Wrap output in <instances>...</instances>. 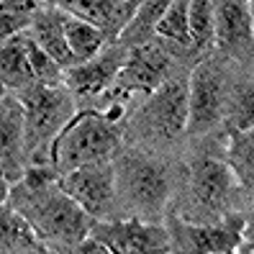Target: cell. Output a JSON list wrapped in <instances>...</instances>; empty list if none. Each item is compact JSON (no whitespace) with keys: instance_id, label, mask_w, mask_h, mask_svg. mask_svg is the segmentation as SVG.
<instances>
[{"instance_id":"19","label":"cell","mask_w":254,"mask_h":254,"mask_svg":"<svg viewBox=\"0 0 254 254\" xmlns=\"http://www.w3.org/2000/svg\"><path fill=\"white\" fill-rule=\"evenodd\" d=\"M170 8V3H162V0H154V3H141L136 16L131 18V23L126 26V31L121 34L118 44L121 47H144V44L152 41V36L157 34V26L164 16V10Z\"/></svg>"},{"instance_id":"21","label":"cell","mask_w":254,"mask_h":254,"mask_svg":"<svg viewBox=\"0 0 254 254\" xmlns=\"http://www.w3.org/2000/svg\"><path fill=\"white\" fill-rule=\"evenodd\" d=\"M229 157H231V170L236 172L239 180L254 185V128L231 131Z\"/></svg>"},{"instance_id":"26","label":"cell","mask_w":254,"mask_h":254,"mask_svg":"<svg viewBox=\"0 0 254 254\" xmlns=\"http://www.w3.org/2000/svg\"><path fill=\"white\" fill-rule=\"evenodd\" d=\"M242 252H254V211L244 218V234H242Z\"/></svg>"},{"instance_id":"12","label":"cell","mask_w":254,"mask_h":254,"mask_svg":"<svg viewBox=\"0 0 254 254\" xmlns=\"http://www.w3.org/2000/svg\"><path fill=\"white\" fill-rule=\"evenodd\" d=\"M3 185H16L21 177L28 172L26 159H28V139H26V111L23 103L5 93L3 95Z\"/></svg>"},{"instance_id":"6","label":"cell","mask_w":254,"mask_h":254,"mask_svg":"<svg viewBox=\"0 0 254 254\" xmlns=\"http://www.w3.org/2000/svg\"><path fill=\"white\" fill-rule=\"evenodd\" d=\"M90 236L113 254H172L170 231L141 218L95 221Z\"/></svg>"},{"instance_id":"15","label":"cell","mask_w":254,"mask_h":254,"mask_svg":"<svg viewBox=\"0 0 254 254\" xmlns=\"http://www.w3.org/2000/svg\"><path fill=\"white\" fill-rule=\"evenodd\" d=\"M124 62H126V57L121 47H116L108 54H98L87 64L72 67L67 72V87L77 95H98L103 90H111Z\"/></svg>"},{"instance_id":"11","label":"cell","mask_w":254,"mask_h":254,"mask_svg":"<svg viewBox=\"0 0 254 254\" xmlns=\"http://www.w3.org/2000/svg\"><path fill=\"white\" fill-rule=\"evenodd\" d=\"M223 113V77L213 62H200L190 77V133H205Z\"/></svg>"},{"instance_id":"13","label":"cell","mask_w":254,"mask_h":254,"mask_svg":"<svg viewBox=\"0 0 254 254\" xmlns=\"http://www.w3.org/2000/svg\"><path fill=\"white\" fill-rule=\"evenodd\" d=\"M67 16H74L85 23L95 26L106 34L108 41H118L131 18L136 16L141 3H111V0H72V3H57Z\"/></svg>"},{"instance_id":"14","label":"cell","mask_w":254,"mask_h":254,"mask_svg":"<svg viewBox=\"0 0 254 254\" xmlns=\"http://www.w3.org/2000/svg\"><path fill=\"white\" fill-rule=\"evenodd\" d=\"M216 44L234 57H247L254 49L249 3H216Z\"/></svg>"},{"instance_id":"20","label":"cell","mask_w":254,"mask_h":254,"mask_svg":"<svg viewBox=\"0 0 254 254\" xmlns=\"http://www.w3.org/2000/svg\"><path fill=\"white\" fill-rule=\"evenodd\" d=\"M157 34L167 41H175L180 47H192V36H190V3L177 0L170 3V8L164 10V16L157 26Z\"/></svg>"},{"instance_id":"16","label":"cell","mask_w":254,"mask_h":254,"mask_svg":"<svg viewBox=\"0 0 254 254\" xmlns=\"http://www.w3.org/2000/svg\"><path fill=\"white\" fill-rule=\"evenodd\" d=\"M28 34L59 67H67V69L74 67V59L64 36V10L59 5H41Z\"/></svg>"},{"instance_id":"7","label":"cell","mask_w":254,"mask_h":254,"mask_svg":"<svg viewBox=\"0 0 254 254\" xmlns=\"http://www.w3.org/2000/svg\"><path fill=\"white\" fill-rule=\"evenodd\" d=\"M170 69H172L170 54L154 41L144 44V47H136V49H128L126 62L111 87V95L116 100H124L131 93L152 95L157 87H162L170 80Z\"/></svg>"},{"instance_id":"1","label":"cell","mask_w":254,"mask_h":254,"mask_svg":"<svg viewBox=\"0 0 254 254\" xmlns=\"http://www.w3.org/2000/svg\"><path fill=\"white\" fill-rule=\"evenodd\" d=\"M16 213H21L36 236L74 247L93 234L95 218L82 211L59 185V172L52 164H31L28 172L3 198Z\"/></svg>"},{"instance_id":"3","label":"cell","mask_w":254,"mask_h":254,"mask_svg":"<svg viewBox=\"0 0 254 254\" xmlns=\"http://www.w3.org/2000/svg\"><path fill=\"white\" fill-rule=\"evenodd\" d=\"M116 195L136 216H159L170 200V180L159 162L141 154H126L116 164Z\"/></svg>"},{"instance_id":"18","label":"cell","mask_w":254,"mask_h":254,"mask_svg":"<svg viewBox=\"0 0 254 254\" xmlns=\"http://www.w3.org/2000/svg\"><path fill=\"white\" fill-rule=\"evenodd\" d=\"M64 36H67V44H69L74 67L87 64L90 59H95L100 47L108 41L106 34L98 31L95 26L85 23V21L74 18V16H67V13H64Z\"/></svg>"},{"instance_id":"2","label":"cell","mask_w":254,"mask_h":254,"mask_svg":"<svg viewBox=\"0 0 254 254\" xmlns=\"http://www.w3.org/2000/svg\"><path fill=\"white\" fill-rule=\"evenodd\" d=\"M118 149V126L111 113L82 111L74 113L72 121L57 133L49 146V164L67 175L85 164L108 162Z\"/></svg>"},{"instance_id":"27","label":"cell","mask_w":254,"mask_h":254,"mask_svg":"<svg viewBox=\"0 0 254 254\" xmlns=\"http://www.w3.org/2000/svg\"><path fill=\"white\" fill-rule=\"evenodd\" d=\"M249 13H252V26H254V3H249Z\"/></svg>"},{"instance_id":"5","label":"cell","mask_w":254,"mask_h":254,"mask_svg":"<svg viewBox=\"0 0 254 254\" xmlns=\"http://www.w3.org/2000/svg\"><path fill=\"white\" fill-rule=\"evenodd\" d=\"M167 231L172 254H229L242 249L244 218L231 216L216 223H190L172 216Z\"/></svg>"},{"instance_id":"24","label":"cell","mask_w":254,"mask_h":254,"mask_svg":"<svg viewBox=\"0 0 254 254\" xmlns=\"http://www.w3.org/2000/svg\"><path fill=\"white\" fill-rule=\"evenodd\" d=\"M254 128V90H242L234 106V131Z\"/></svg>"},{"instance_id":"10","label":"cell","mask_w":254,"mask_h":254,"mask_svg":"<svg viewBox=\"0 0 254 254\" xmlns=\"http://www.w3.org/2000/svg\"><path fill=\"white\" fill-rule=\"evenodd\" d=\"M239 188L231 164L218 159H198L190 167V203L203 216H221Z\"/></svg>"},{"instance_id":"23","label":"cell","mask_w":254,"mask_h":254,"mask_svg":"<svg viewBox=\"0 0 254 254\" xmlns=\"http://www.w3.org/2000/svg\"><path fill=\"white\" fill-rule=\"evenodd\" d=\"M190 36L195 49H208L216 41V3H190Z\"/></svg>"},{"instance_id":"17","label":"cell","mask_w":254,"mask_h":254,"mask_svg":"<svg viewBox=\"0 0 254 254\" xmlns=\"http://www.w3.org/2000/svg\"><path fill=\"white\" fill-rule=\"evenodd\" d=\"M0 69H3V85L5 90H10V95L26 93L39 85L34 74V64H31V54H28V31L3 41Z\"/></svg>"},{"instance_id":"9","label":"cell","mask_w":254,"mask_h":254,"mask_svg":"<svg viewBox=\"0 0 254 254\" xmlns=\"http://www.w3.org/2000/svg\"><path fill=\"white\" fill-rule=\"evenodd\" d=\"M59 185L93 218L108 216L116 203V167L111 162L85 164L67 175H59Z\"/></svg>"},{"instance_id":"4","label":"cell","mask_w":254,"mask_h":254,"mask_svg":"<svg viewBox=\"0 0 254 254\" xmlns=\"http://www.w3.org/2000/svg\"><path fill=\"white\" fill-rule=\"evenodd\" d=\"M23 103L26 111V139H28V152L39 149L41 144H49L57 139L72 118H74V103L72 90L59 82L52 85H36L31 90L16 95Z\"/></svg>"},{"instance_id":"22","label":"cell","mask_w":254,"mask_h":254,"mask_svg":"<svg viewBox=\"0 0 254 254\" xmlns=\"http://www.w3.org/2000/svg\"><path fill=\"white\" fill-rule=\"evenodd\" d=\"M39 3H8L3 0L0 3V34H3V41L10 39V36H18V34H26V28H31L36 13H39Z\"/></svg>"},{"instance_id":"25","label":"cell","mask_w":254,"mask_h":254,"mask_svg":"<svg viewBox=\"0 0 254 254\" xmlns=\"http://www.w3.org/2000/svg\"><path fill=\"white\" fill-rule=\"evenodd\" d=\"M72 252L69 254H113L111 249H106L100 242H95L93 236H87L85 242H80V244H74V247H69Z\"/></svg>"},{"instance_id":"8","label":"cell","mask_w":254,"mask_h":254,"mask_svg":"<svg viewBox=\"0 0 254 254\" xmlns=\"http://www.w3.org/2000/svg\"><path fill=\"white\" fill-rule=\"evenodd\" d=\"M190 118V82L180 77H170L162 87L149 95L141 108V121L146 131L159 139H177L188 128Z\"/></svg>"}]
</instances>
